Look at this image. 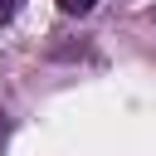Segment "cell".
<instances>
[{"label":"cell","instance_id":"3957f363","mask_svg":"<svg viewBox=\"0 0 156 156\" xmlns=\"http://www.w3.org/2000/svg\"><path fill=\"white\" fill-rule=\"evenodd\" d=\"M0 146H5V127H0Z\"/></svg>","mask_w":156,"mask_h":156},{"label":"cell","instance_id":"6da1fadb","mask_svg":"<svg viewBox=\"0 0 156 156\" xmlns=\"http://www.w3.org/2000/svg\"><path fill=\"white\" fill-rule=\"evenodd\" d=\"M58 10H63V15H88L93 0H58Z\"/></svg>","mask_w":156,"mask_h":156},{"label":"cell","instance_id":"7a4b0ae2","mask_svg":"<svg viewBox=\"0 0 156 156\" xmlns=\"http://www.w3.org/2000/svg\"><path fill=\"white\" fill-rule=\"evenodd\" d=\"M15 5H20V0H0V20H10V15H15Z\"/></svg>","mask_w":156,"mask_h":156}]
</instances>
